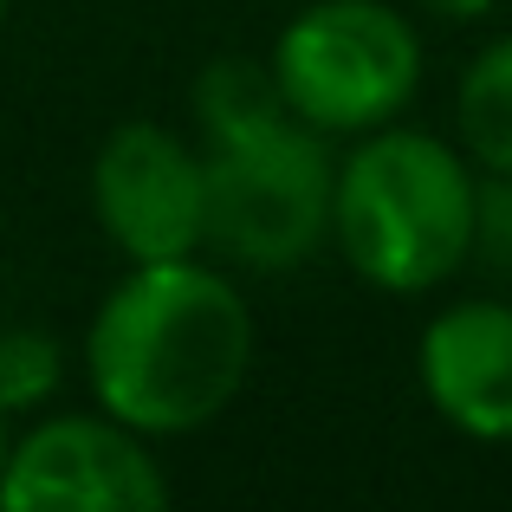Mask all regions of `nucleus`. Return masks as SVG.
I'll return each instance as SVG.
<instances>
[{
    "label": "nucleus",
    "instance_id": "nucleus-1",
    "mask_svg": "<svg viewBox=\"0 0 512 512\" xmlns=\"http://www.w3.org/2000/svg\"><path fill=\"white\" fill-rule=\"evenodd\" d=\"M253 305L214 266H130L85 331V383L104 415L150 441L208 428L253 376Z\"/></svg>",
    "mask_w": 512,
    "mask_h": 512
},
{
    "label": "nucleus",
    "instance_id": "nucleus-2",
    "mask_svg": "<svg viewBox=\"0 0 512 512\" xmlns=\"http://www.w3.org/2000/svg\"><path fill=\"white\" fill-rule=\"evenodd\" d=\"M201 117V182H208V234L240 273H292L331 240V175L338 156L325 130L286 111L273 72L247 59H221L195 85Z\"/></svg>",
    "mask_w": 512,
    "mask_h": 512
},
{
    "label": "nucleus",
    "instance_id": "nucleus-3",
    "mask_svg": "<svg viewBox=\"0 0 512 512\" xmlns=\"http://www.w3.org/2000/svg\"><path fill=\"white\" fill-rule=\"evenodd\" d=\"M480 175L428 130H363L331 175V240L376 292H435L474 260Z\"/></svg>",
    "mask_w": 512,
    "mask_h": 512
},
{
    "label": "nucleus",
    "instance_id": "nucleus-4",
    "mask_svg": "<svg viewBox=\"0 0 512 512\" xmlns=\"http://www.w3.org/2000/svg\"><path fill=\"white\" fill-rule=\"evenodd\" d=\"M273 91L325 137L396 124L422 85V33L389 0H312L273 46Z\"/></svg>",
    "mask_w": 512,
    "mask_h": 512
},
{
    "label": "nucleus",
    "instance_id": "nucleus-5",
    "mask_svg": "<svg viewBox=\"0 0 512 512\" xmlns=\"http://www.w3.org/2000/svg\"><path fill=\"white\" fill-rule=\"evenodd\" d=\"M169 480L150 435L117 415H52L7 441L0 512H163Z\"/></svg>",
    "mask_w": 512,
    "mask_h": 512
},
{
    "label": "nucleus",
    "instance_id": "nucleus-6",
    "mask_svg": "<svg viewBox=\"0 0 512 512\" xmlns=\"http://www.w3.org/2000/svg\"><path fill=\"white\" fill-rule=\"evenodd\" d=\"M91 214L130 266L201 253V234H208L201 150L150 117L117 124L91 163Z\"/></svg>",
    "mask_w": 512,
    "mask_h": 512
},
{
    "label": "nucleus",
    "instance_id": "nucleus-7",
    "mask_svg": "<svg viewBox=\"0 0 512 512\" xmlns=\"http://www.w3.org/2000/svg\"><path fill=\"white\" fill-rule=\"evenodd\" d=\"M415 370L448 428L474 441H512V305L461 299L428 318Z\"/></svg>",
    "mask_w": 512,
    "mask_h": 512
},
{
    "label": "nucleus",
    "instance_id": "nucleus-8",
    "mask_svg": "<svg viewBox=\"0 0 512 512\" xmlns=\"http://www.w3.org/2000/svg\"><path fill=\"white\" fill-rule=\"evenodd\" d=\"M454 130H461V150L474 169H512V33H500L467 59Z\"/></svg>",
    "mask_w": 512,
    "mask_h": 512
},
{
    "label": "nucleus",
    "instance_id": "nucleus-9",
    "mask_svg": "<svg viewBox=\"0 0 512 512\" xmlns=\"http://www.w3.org/2000/svg\"><path fill=\"white\" fill-rule=\"evenodd\" d=\"M59 383V344L39 331H7L0 338V409H33Z\"/></svg>",
    "mask_w": 512,
    "mask_h": 512
},
{
    "label": "nucleus",
    "instance_id": "nucleus-10",
    "mask_svg": "<svg viewBox=\"0 0 512 512\" xmlns=\"http://www.w3.org/2000/svg\"><path fill=\"white\" fill-rule=\"evenodd\" d=\"M474 253L512 273V169H493L474 195Z\"/></svg>",
    "mask_w": 512,
    "mask_h": 512
},
{
    "label": "nucleus",
    "instance_id": "nucleus-11",
    "mask_svg": "<svg viewBox=\"0 0 512 512\" xmlns=\"http://www.w3.org/2000/svg\"><path fill=\"white\" fill-rule=\"evenodd\" d=\"M7 441L13 435H7V409H0V467H7Z\"/></svg>",
    "mask_w": 512,
    "mask_h": 512
},
{
    "label": "nucleus",
    "instance_id": "nucleus-12",
    "mask_svg": "<svg viewBox=\"0 0 512 512\" xmlns=\"http://www.w3.org/2000/svg\"><path fill=\"white\" fill-rule=\"evenodd\" d=\"M0 20H7V0H0Z\"/></svg>",
    "mask_w": 512,
    "mask_h": 512
}]
</instances>
